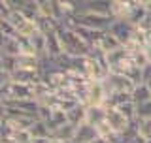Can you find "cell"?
I'll return each instance as SVG.
<instances>
[{"label": "cell", "mask_w": 151, "mask_h": 143, "mask_svg": "<svg viewBox=\"0 0 151 143\" xmlns=\"http://www.w3.org/2000/svg\"><path fill=\"white\" fill-rule=\"evenodd\" d=\"M119 47H123L121 45V41L117 40L115 36H111L110 32H104L102 34V38H100V41H98V45L94 47V49H100L102 53H113V51H117Z\"/></svg>", "instance_id": "cell-11"}, {"label": "cell", "mask_w": 151, "mask_h": 143, "mask_svg": "<svg viewBox=\"0 0 151 143\" xmlns=\"http://www.w3.org/2000/svg\"><path fill=\"white\" fill-rule=\"evenodd\" d=\"M108 89V96L110 94H115V92H125V94H132V90L136 89V83L130 81L127 75H121V74H110L108 79L104 81Z\"/></svg>", "instance_id": "cell-4"}, {"label": "cell", "mask_w": 151, "mask_h": 143, "mask_svg": "<svg viewBox=\"0 0 151 143\" xmlns=\"http://www.w3.org/2000/svg\"><path fill=\"white\" fill-rule=\"evenodd\" d=\"M98 130L96 126L89 124V122H83V124L78 126V130H76V137L72 143H94L98 139Z\"/></svg>", "instance_id": "cell-9"}, {"label": "cell", "mask_w": 151, "mask_h": 143, "mask_svg": "<svg viewBox=\"0 0 151 143\" xmlns=\"http://www.w3.org/2000/svg\"><path fill=\"white\" fill-rule=\"evenodd\" d=\"M49 143H66V141H60V139H57V137H51Z\"/></svg>", "instance_id": "cell-26"}, {"label": "cell", "mask_w": 151, "mask_h": 143, "mask_svg": "<svg viewBox=\"0 0 151 143\" xmlns=\"http://www.w3.org/2000/svg\"><path fill=\"white\" fill-rule=\"evenodd\" d=\"M0 94H2V104L19 102V100H36V87L8 81V83H2Z\"/></svg>", "instance_id": "cell-2"}, {"label": "cell", "mask_w": 151, "mask_h": 143, "mask_svg": "<svg viewBox=\"0 0 151 143\" xmlns=\"http://www.w3.org/2000/svg\"><path fill=\"white\" fill-rule=\"evenodd\" d=\"M132 102H134L136 106L145 104V102H151V89H149V85H145V83L136 85V89L132 90Z\"/></svg>", "instance_id": "cell-16"}, {"label": "cell", "mask_w": 151, "mask_h": 143, "mask_svg": "<svg viewBox=\"0 0 151 143\" xmlns=\"http://www.w3.org/2000/svg\"><path fill=\"white\" fill-rule=\"evenodd\" d=\"M66 117H68V122H70V124H74V126L83 124V122L87 121V106L78 104L76 107H72L68 113H66Z\"/></svg>", "instance_id": "cell-14"}, {"label": "cell", "mask_w": 151, "mask_h": 143, "mask_svg": "<svg viewBox=\"0 0 151 143\" xmlns=\"http://www.w3.org/2000/svg\"><path fill=\"white\" fill-rule=\"evenodd\" d=\"M108 102V89L102 81H91L85 96V106H102L106 107Z\"/></svg>", "instance_id": "cell-6"}, {"label": "cell", "mask_w": 151, "mask_h": 143, "mask_svg": "<svg viewBox=\"0 0 151 143\" xmlns=\"http://www.w3.org/2000/svg\"><path fill=\"white\" fill-rule=\"evenodd\" d=\"M28 132H30L32 139H51V137H53L49 126H47L44 121H40V119H36L34 124L28 128Z\"/></svg>", "instance_id": "cell-13"}, {"label": "cell", "mask_w": 151, "mask_h": 143, "mask_svg": "<svg viewBox=\"0 0 151 143\" xmlns=\"http://www.w3.org/2000/svg\"><path fill=\"white\" fill-rule=\"evenodd\" d=\"M136 130L145 143H151V119H144V121L136 119Z\"/></svg>", "instance_id": "cell-20"}, {"label": "cell", "mask_w": 151, "mask_h": 143, "mask_svg": "<svg viewBox=\"0 0 151 143\" xmlns=\"http://www.w3.org/2000/svg\"><path fill=\"white\" fill-rule=\"evenodd\" d=\"M38 17L53 19V6H51V0H40V2H38Z\"/></svg>", "instance_id": "cell-21"}, {"label": "cell", "mask_w": 151, "mask_h": 143, "mask_svg": "<svg viewBox=\"0 0 151 143\" xmlns=\"http://www.w3.org/2000/svg\"><path fill=\"white\" fill-rule=\"evenodd\" d=\"M106 124L110 126L115 134H121L123 136L132 126V122L123 115L121 111H117L115 107H106Z\"/></svg>", "instance_id": "cell-7"}, {"label": "cell", "mask_w": 151, "mask_h": 143, "mask_svg": "<svg viewBox=\"0 0 151 143\" xmlns=\"http://www.w3.org/2000/svg\"><path fill=\"white\" fill-rule=\"evenodd\" d=\"M136 119H138V121L151 119V102H145V104L136 106Z\"/></svg>", "instance_id": "cell-23"}, {"label": "cell", "mask_w": 151, "mask_h": 143, "mask_svg": "<svg viewBox=\"0 0 151 143\" xmlns=\"http://www.w3.org/2000/svg\"><path fill=\"white\" fill-rule=\"evenodd\" d=\"M147 85H149V89H151V83H147Z\"/></svg>", "instance_id": "cell-27"}, {"label": "cell", "mask_w": 151, "mask_h": 143, "mask_svg": "<svg viewBox=\"0 0 151 143\" xmlns=\"http://www.w3.org/2000/svg\"><path fill=\"white\" fill-rule=\"evenodd\" d=\"M9 81H15V83H23V85H30V87H36V85L42 83V72L40 70H25L19 68L12 74Z\"/></svg>", "instance_id": "cell-8"}, {"label": "cell", "mask_w": 151, "mask_h": 143, "mask_svg": "<svg viewBox=\"0 0 151 143\" xmlns=\"http://www.w3.org/2000/svg\"><path fill=\"white\" fill-rule=\"evenodd\" d=\"M57 34H59L60 41H63L64 55H68V56H91L93 47L89 44H85L74 30L64 28L63 25H60L59 28H57Z\"/></svg>", "instance_id": "cell-1"}, {"label": "cell", "mask_w": 151, "mask_h": 143, "mask_svg": "<svg viewBox=\"0 0 151 143\" xmlns=\"http://www.w3.org/2000/svg\"><path fill=\"white\" fill-rule=\"evenodd\" d=\"M93 126H100L106 122V107L102 106H87V121Z\"/></svg>", "instance_id": "cell-12"}, {"label": "cell", "mask_w": 151, "mask_h": 143, "mask_svg": "<svg viewBox=\"0 0 151 143\" xmlns=\"http://www.w3.org/2000/svg\"><path fill=\"white\" fill-rule=\"evenodd\" d=\"M76 130H78V126L70 124V122H66L64 126H60L59 130L53 134V137H57V139L60 141H66V143H72L74 137H76Z\"/></svg>", "instance_id": "cell-18"}, {"label": "cell", "mask_w": 151, "mask_h": 143, "mask_svg": "<svg viewBox=\"0 0 151 143\" xmlns=\"http://www.w3.org/2000/svg\"><path fill=\"white\" fill-rule=\"evenodd\" d=\"M2 55H9V56H19L21 55L19 36L17 38H2Z\"/></svg>", "instance_id": "cell-17"}, {"label": "cell", "mask_w": 151, "mask_h": 143, "mask_svg": "<svg viewBox=\"0 0 151 143\" xmlns=\"http://www.w3.org/2000/svg\"><path fill=\"white\" fill-rule=\"evenodd\" d=\"M0 30H2V38H17V28L9 21H2L0 19Z\"/></svg>", "instance_id": "cell-22"}, {"label": "cell", "mask_w": 151, "mask_h": 143, "mask_svg": "<svg viewBox=\"0 0 151 143\" xmlns=\"http://www.w3.org/2000/svg\"><path fill=\"white\" fill-rule=\"evenodd\" d=\"M76 19H78V25L98 32H108L111 23L115 21L111 15H100V13H79V15H76Z\"/></svg>", "instance_id": "cell-3"}, {"label": "cell", "mask_w": 151, "mask_h": 143, "mask_svg": "<svg viewBox=\"0 0 151 143\" xmlns=\"http://www.w3.org/2000/svg\"><path fill=\"white\" fill-rule=\"evenodd\" d=\"M147 8H145L144 0H132L130 4V11H129V17H127V21L130 23V25H134L136 28L140 26V23L144 21L145 17H147Z\"/></svg>", "instance_id": "cell-10"}, {"label": "cell", "mask_w": 151, "mask_h": 143, "mask_svg": "<svg viewBox=\"0 0 151 143\" xmlns=\"http://www.w3.org/2000/svg\"><path fill=\"white\" fill-rule=\"evenodd\" d=\"M142 83H151V62H147L142 68Z\"/></svg>", "instance_id": "cell-24"}, {"label": "cell", "mask_w": 151, "mask_h": 143, "mask_svg": "<svg viewBox=\"0 0 151 143\" xmlns=\"http://www.w3.org/2000/svg\"><path fill=\"white\" fill-rule=\"evenodd\" d=\"M17 70V56H9V55H2L0 56V72L12 77V74Z\"/></svg>", "instance_id": "cell-19"}, {"label": "cell", "mask_w": 151, "mask_h": 143, "mask_svg": "<svg viewBox=\"0 0 151 143\" xmlns=\"http://www.w3.org/2000/svg\"><path fill=\"white\" fill-rule=\"evenodd\" d=\"M132 0H111V17L113 19H127L130 11Z\"/></svg>", "instance_id": "cell-15"}, {"label": "cell", "mask_w": 151, "mask_h": 143, "mask_svg": "<svg viewBox=\"0 0 151 143\" xmlns=\"http://www.w3.org/2000/svg\"><path fill=\"white\" fill-rule=\"evenodd\" d=\"M110 32L111 36H115L117 40L121 41V45H127L132 41V38L136 36V32H138V28H136L134 25H130L127 19H115V21L111 23L110 26Z\"/></svg>", "instance_id": "cell-5"}, {"label": "cell", "mask_w": 151, "mask_h": 143, "mask_svg": "<svg viewBox=\"0 0 151 143\" xmlns=\"http://www.w3.org/2000/svg\"><path fill=\"white\" fill-rule=\"evenodd\" d=\"M144 53H145V56H147V60L151 62V47H145V49H144Z\"/></svg>", "instance_id": "cell-25"}]
</instances>
